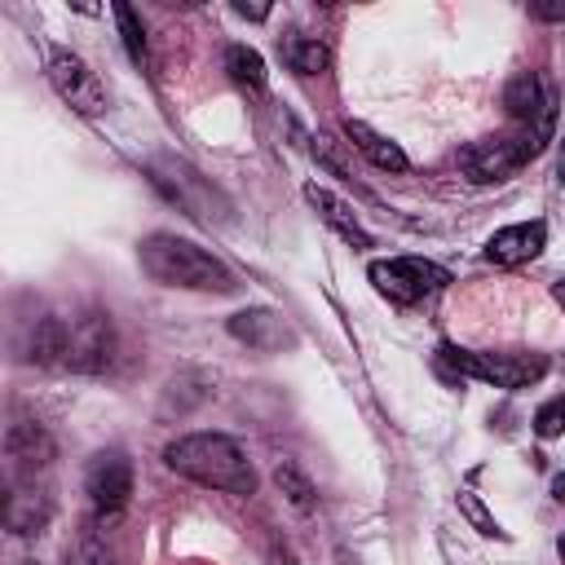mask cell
<instances>
[{"label":"cell","mask_w":565,"mask_h":565,"mask_svg":"<svg viewBox=\"0 0 565 565\" xmlns=\"http://www.w3.org/2000/svg\"><path fill=\"white\" fill-rule=\"evenodd\" d=\"M163 463L177 477H190L207 490H225L238 499L256 494V468L247 463L238 441L225 433H185L163 450Z\"/></svg>","instance_id":"6da1fadb"},{"label":"cell","mask_w":565,"mask_h":565,"mask_svg":"<svg viewBox=\"0 0 565 565\" xmlns=\"http://www.w3.org/2000/svg\"><path fill=\"white\" fill-rule=\"evenodd\" d=\"M137 260H141V269H146L154 282H163V287L216 291V296H225V291L238 287V282H234V269H230L221 256H212L207 247H199V243H190V238H181V234H146L141 247H137Z\"/></svg>","instance_id":"7a4b0ae2"},{"label":"cell","mask_w":565,"mask_h":565,"mask_svg":"<svg viewBox=\"0 0 565 565\" xmlns=\"http://www.w3.org/2000/svg\"><path fill=\"white\" fill-rule=\"evenodd\" d=\"M547 128H552V124H534V128H521L516 137H486V141L468 146V150L459 154L468 181H477V185L508 181L512 172H521V168L547 146Z\"/></svg>","instance_id":"3957f363"},{"label":"cell","mask_w":565,"mask_h":565,"mask_svg":"<svg viewBox=\"0 0 565 565\" xmlns=\"http://www.w3.org/2000/svg\"><path fill=\"white\" fill-rule=\"evenodd\" d=\"M441 358L481 384L494 388H530L547 375V358L543 353H481V349H459V344H441Z\"/></svg>","instance_id":"277c9868"},{"label":"cell","mask_w":565,"mask_h":565,"mask_svg":"<svg viewBox=\"0 0 565 565\" xmlns=\"http://www.w3.org/2000/svg\"><path fill=\"white\" fill-rule=\"evenodd\" d=\"M366 278L375 282V291L393 305H415L433 291H441L450 282V269H441L437 260L424 256H388V260H371Z\"/></svg>","instance_id":"5b68a950"},{"label":"cell","mask_w":565,"mask_h":565,"mask_svg":"<svg viewBox=\"0 0 565 565\" xmlns=\"http://www.w3.org/2000/svg\"><path fill=\"white\" fill-rule=\"evenodd\" d=\"M44 75H49L53 93H57L71 110H79V115H102V110L110 106L102 75H97L79 53H71V49H49Z\"/></svg>","instance_id":"8992f818"},{"label":"cell","mask_w":565,"mask_h":565,"mask_svg":"<svg viewBox=\"0 0 565 565\" xmlns=\"http://www.w3.org/2000/svg\"><path fill=\"white\" fill-rule=\"evenodd\" d=\"M115 358L110 313H79L62 318V362L71 371H106Z\"/></svg>","instance_id":"52a82bcc"},{"label":"cell","mask_w":565,"mask_h":565,"mask_svg":"<svg viewBox=\"0 0 565 565\" xmlns=\"http://www.w3.org/2000/svg\"><path fill=\"white\" fill-rule=\"evenodd\" d=\"M84 490H88V499H93V508H97L102 516L124 512L128 499H132V463H128L119 450L97 455V459L88 463V472H84Z\"/></svg>","instance_id":"ba28073f"},{"label":"cell","mask_w":565,"mask_h":565,"mask_svg":"<svg viewBox=\"0 0 565 565\" xmlns=\"http://www.w3.org/2000/svg\"><path fill=\"white\" fill-rule=\"evenodd\" d=\"M503 106H508V115H512L516 124H525V128L552 124V88H547V79L534 75V71H521V75L508 79Z\"/></svg>","instance_id":"9c48e42d"},{"label":"cell","mask_w":565,"mask_h":565,"mask_svg":"<svg viewBox=\"0 0 565 565\" xmlns=\"http://www.w3.org/2000/svg\"><path fill=\"white\" fill-rule=\"evenodd\" d=\"M547 247V225L543 221H521V225H503L486 238V260L494 265H525Z\"/></svg>","instance_id":"30bf717a"},{"label":"cell","mask_w":565,"mask_h":565,"mask_svg":"<svg viewBox=\"0 0 565 565\" xmlns=\"http://www.w3.org/2000/svg\"><path fill=\"white\" fill-rule=\"evenodd\" d=\"M150 177H154V185L168 190V199L181 203L190 216L212 221V212H207V203H212V185H207L199 172H190L185 163H154Z\"/></svg>","instance_id":"8fae6325"},{"label":"cell","mask_w":565,"mask_h":565,"mask_svg":"<svg viewBox=\"0 0 565 565\" xmlns=\"http://www.w3.org/2000/svg\"><path fill=\"white\" fill-rule=\"evenodd\" d=\"M230 335L243 340V344H252V349H265V353L269 349H282L291 340L287 322L274 309H243V313H234L230 318Z\"/></svg>","instance_id":"7c38bea8"},{"label":"cell","mask_w":565,"mask_h":565,"mask_svg":"<svg viewBox=\"0 0 565 565\" xmlns=\"http://www.w3.org/2000/svg\"><path fill=\"white\" fill-rule=\"evenodd\" d=\"M344 137H349V146L362 150L380 172H406V168H411L406 150H402L397 141H388L384 132H375L371 124H362V119H344Z\"/></svg>","instance_id":"4fadbf2b"},{"label":"cell","mask_w":565,"mask_h":565,"mask_svg":"<svg viewBox=\"0 0 565 565\" xmlns=\"http://www.w3.org/2000/svg\"><path fill=\"white\" fill-rule=\"evenodd\" d=\"M305 199H309V207H313V212H318L344 243H353V247H371V234L362 230V221H358V216L349 212V203L335 199L327 185H313V181H309V185H305Z\"/></svg>","instance_id":"5bb4252c"},{"label":"cell","mask_w":565,"mask_h":565,"mask_svg":"<svg viewBox=\"0 0 565 565\" xmlns=\"http://www.w3.org/2000/svg\"><path fill=\"white\" fill-rule=\"evenodd\" d=\"M278 53H282L287 71H296V75H322L331 66V49L322 40H313V35H287L278 44Z\"/></svg>","instance_id":"9a60e30c"},{"label":"cell","mask_w":565,"mask_h":565,"mask_svg":"<svg viewBox=\"0 0 565 565\" xmlns=\"http://www.w3.org/2000/svg\"><path fill=\"white\" fill-rule=\"evenodd\" d=\"M225 71H230V79L238 88H252V93L265 88V57L256 49H247V44H230L225 49Z\"/></svg>","instance_id":"2e32d148"},{"label":"cell","mask_w":565,"mask_h":565,"mask_svg":"<svg viewBox=\"0 0 565 565\" xmlns=\"http://www.w3.org/2000/svg\"><path fill=\"white\" fill-rule=\"evenodd\" d=\"M274 481H278V490L287 494L291 508H300V512L313 508V499H318V494H313V481H309L296 463H278V468H274Z\"/></svg>","instance_id":"e0dca14e"},{"label":"cell","mask_w":565,"mask_h":565,"mask_svg":"<svg viewBox=\"0 0 565 565\" xmlns=\"http://www.w3.org/2000/svg\"><path fill=\"white\" fill-rule=\"evenodd\" d=\"M115 22H119V35H124V49L137 66H146V31H141V18L128 9V4H115Z\"/></svg>","instance_id":"ac0fdd59"},{"label":"cell","mask_w":565,"mask_h":565,"mask_svg":"<svg viewBox=\"0 0 565 565\" xmlns=\"http://www.w3.org/2000/svg\"><path fill=\"white\" fill-rule=\"evenodd\" d=\"M534 433H539L543 441L565 433V393H561V397H547V402L534 411Z\"/></svg>","instance_id":"d6986e66"},{"label":"cell","mask_w":565,"mask_h":565,"mask_svg":"<svg viewBox=\"0 0 565 565\" xmlns=\"http://www.w3.org/2000/svg\"><path fill=\"white\" fill-rule=\"evenodd\" d=\"M459 508H463V512H468V516L477 521V530H481V534H503V530L494 525V516H486V508L477 503V494H468V490H459Z\"/></svg>","instance_id":"ffe728a7"},{"label":"cell","mask_w":565,"mask_h":565,"mask_svg":"<svg viewBox=\"0 0 565 565\" xmlns=\"http://www.w3.org/2000/svg\"><path fill=\"white\" fill-rule=\"evenodd\" d=\"M530 18H539V22H565V4H530Z\"/></svg>","instance_id":"44dd1931"},{"label":"cell","mask_w":565,"mask_h":565,"mask_svg":"<svg viewBox=\"0 0 565 565\" xmlns=\"http://www.w3.org/2000/svg\"><path fill=\"white\" fill-rule=\"evenodd\" d=\"M234 13H238V18H252V22H260L269 9H265V4H234Z\"/></svg>","instance_id":"7402d4cb"},{"label":"cell","mask_w":565,"mask_h":565,"mask_svg":"<svg viewBox=\"0 0 565 565\" xmlns=\"http://www.w3.org/2000/svg\"><path fill=\"white\" fill-rule=\"evenodd\" d=\"M556 177L565 181V141H561V150H556Z\"/></svg>","instance_id":"603a6c76"},{"label":"cell","mask_w":565,"mask_h":565,"mask_svg":"<svg viewBox=\"0 0 565 565\" xmlns=\"http://www.w3.org/2000/svg\"><path fill=\"white\" fill-rule=\"evenodd\" d=\"M552 494H556V499H561V503H565V472H561V477H556V486H552Z\"/></svg>","instance_id":"cb8c5ba5"},{"label":"cell","mask_w":565,"mask_h":565,"mask_svg":"<svg viewBox=\"0 0 565 565\" xmlns=\"http://www.w3.org/2000/svg\"><path fill=\"white\" fill-rule=\"evenodd\" d=\"M552 296H556V300L565 305V278H561V282H552Z\"/></svg>","instance_id":"d4e9b609"},{"label":"cell","mask_w":565,"mask_h":565,"mask_svg":"<svg viewBox=\"0 0 565 565\" xmlns=\"http://www.w3.org/2000/svg\"><path fill=\"white\" fill-rule=\"evenodd\" d=\"M88 565H115V561H110V556H93Z\"/></svg>","instance_id":"484cf974"},{"label":"cell","mask_w":565,"mask_h":565,"mask_svg":"<svg viewBox=\"0 0 565 565\" xmlns=\"http://www.w3.org/2000/svg\"><path fill=\"white\" fill-rule=\"evenodd\" d=\"M561 565H565V539H561Z\"/></svg>","instance_id":"4316f807"}]
</instances>
